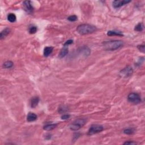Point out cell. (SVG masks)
<instances>
[{
    "label": "cell",
    "mask_w": 145,
    "mask_h": 145,
    "mask_svg": "<svg viewBox=\"0 0 145 145\" xmlns=\"http://www.w3.org/2000/svg\"><path fill=\"white\" fill-rule=\"evenodd\" d=\"M23 6L24 10L26 11L27 13L31 14L33 12L34 7L32 6L31 2L30 1H26L23 2Z\"/></svg>",
    "instance_id": "cell-7"
},
{
    "label": "cell",
    "mask_w": 145,
    "mask_h": 145,
    "mask_svg": "<svg viewBox=\"0 0 145 145\" xmlns=\"http://www.w3.org/2000/svg\"><path fill=\"white\" fill-rule=\"evenodd\" d=\"M37 27H36L35 26H31L30 27H29V29H28L29 33L31 34H35L36 32H37Z\"/></svg>",
    "instance_id": "cell-20"
},
{
    "label": "cell",
    "mask_w": 145,
    "mask_h": 145,
    "mask_svg": "<svg viewBox=\"0 0 145 145\" xmlns=\"http://www.w3.org/2000/svg\"><path fill=\"white\" fill-rule=\"evenodd\" d=\"M39 97H32L31 100V107L32 108H35L36 106H37L38 103L39 102Z\"/></svg>",
    "instance_id": "cell-11"
},
{
    "label": "cell",
    "mask_w": 145,
    "mask_h": 145,
    "mask_svg": "<svg viewBox=\"0 0 145 145\" xmlns=\"http://www.w3.org/2000/svg\"><path fill=\"white\" fill-rule=\"evenodd\" d=\"M78 18L76 15H71L68 18V20L70 22H75L77 20Z\"/></svg>",
    "instance_id": "cell-22"
},
{
    "label": "cell",
    "mask_w": 145,
    "mask_h": 145,
    "mask_svg": "<svg viewBox=\"0 0 145 145\" xmlns=\"http://www.w3.org/2000/svg\"><path fill=\"white\" fill-rule=\"evenodd\" d=\"M124 145H135L137 144V143L135 142H133V141H127V142H125Z\"/></svg>",
    "instance_id": "cell-27"
},
{
    "label": "cell",
    "mask_w": 145,
    "mask_h": 145,
    "mask_svg": "<svg viewBox=\"0 0 145 145\" xmlns=\"http://www.w3.org/2000/svg\"><path fill=\"white\" fill-rule=\"evenodd\" d=\"M103 44L107 50H115L121 48L124 45V42L121 40H110L103 42Z\"/></svg>",
    "instance_id": "cell-1"
},
{
    "label": "cell",
    "mask_w": 145,
    "mask_h": 145,
    "mask_svg": "<svg viewBox=\"0 0 145 145\" xmlns=\"http://www.w3.org/2000/svg\"><path fill=\"white\" fill-rule=\"evenodd\" d=\"M12 66H13V62L11 61H7L3 64V67L5 69L11 68Z\"/></svg>",
    "instance_id": "cell-18"
},
{
    "label": "cell",
    "mask_w": 145,
    "mask_h": 145,
    "mask_svg": "<svg viewBox=\"0 0 145 145\" xmlns=\"http://www.w3.org/2000/svg\"><path fill=\"white\" fill-rule=\"evenodd\" d=\"M68 52H69L68 48H66V47H65V48H62L60 51V52L59 57L60 58V59H62V58L65 57V56L68 54Z\"/></svg>",
    "instance_id": "cell-15"
},
{
    "label": "cell",
    "mask_w": 145,
    "mask_h": 145,
    "mask_svg": "<svg viewBox=\"0 0 145 145\" xmlns=\"http://www.w3.org/2000/svg\"><path fill=\"white\" fill-rule=\"evenodd\" d=\"M103 129H104V128H103L102 125H92L88 130V135H91L99 133L100 132H102Z\"/></svg>",
    "instance_id": "cell-5"
},
{
    "label": "cell",
    "mask_w": 145,
    "mask_h": 145,
    "mask_svg": "<svg viewBox=\"0 0 145 145\" xmlns=\"http://www.w3.org/2000/svg\"><path fill=\"white\" fill-rule=\"evenodd\" d=\"M10 29L9 28H6L2 31L1 34H0V39H1V40H2L5 37H6L10 34Z\"/></svg>",
    "instance_id": "cell-12"
},
{
    "label": "cell",
    "mask_w": 145,
    "mask_h": 145,
    "mask_svg": "<svg viewBox=\"0 0 145 145\" xmlns=\"http://www.w3.org/2000/svg\"><path fill=\"white\" fill-rule=\"evenodd\" d=\"M133 70L132 67L126 66L120 72V75L122 77L128 78L133 74Z\"/></svg>",
    "instance_id": "cell-6"
},
{
    "label": "cell",
    "mask_w": 145,
    "mask_h": 145,
    "mask_svg": "<svg viewBox=\"0 0 145 145\" xmlns=\"http://www.w3.org/2000/svg\"><path fill=\"white\" fill-rule=\"evenodd\" d=\"M72 43H73V40H67L66 42L65 43V44H63V46L66 47L68 46V45L72 44Z\"/></svg>",
    "instance_id": "cell-25"
},
{
    "label": "cell",
    "mask_w": 145,
    "mask_h": 145,
    "mask_svg": "<svg viewBox=\"0 0 145 145\" xmlns=\"http://www.w3.org/2000/svg\"><path fill=\"white\" fill-rule=\"evenodd\" d=\"M70 117V115H63L62 117H61V119L62 120H68L69 119Z\"/></svg>",
    "instance_id": "cell-26"
},
{
    "label": "cell",
    "mask_w": 145,
    "mask_h": 145,
    "mask_svg": "<svg viewBox=\"0 0 145 145\" xmlns=\"http://www.w3.org/2000/svg\"><path fill=\"white\" fill-rule=\"evenodd\" d=\"M37 119V115L35 114L34 113H31V112H30L28 114L27 117V120L28 122H33V121H35Z\"/></svg>",
    "instance_id": "cell-10"
},
{
    "label": "cell",
    "mask_w": 145,
    "mask_h": 145,
    "mask_svg": "<svg viewBox=\"0 0 145 145\" xmlns=\"http://www.w3.org/2000/svg\"><path fill=\"white\" fill-rule=\"evenodd\" d=\"M144 24H143L142 23H139L135 27L134 30L138 32H141L144 30Z\"/></svg>",
    "instance_id": "cell-19"
},
{
    "label": "cell",
    "mask_w": 145,
    "mask_h": 145,
    "mask_svg": "<svg viewBox=\"0 0 145 145\" xmlns=\"http://www.w3.org/2000/svg\"><path fill=\"white\" fill-rule=\"evenodd\" d=\"M97 30V27L89 24H82L79 25L77 28L78 33L81 35L92 34Z\"/></svg>",
    "instance_id": "cell-2"
},
{
    "label": "cell",
    "mask_w": 145,
    "mask_h": 145,
    "mask_svg": "<svg viewBox=\"0 0 145 145\" xmlns=\"http://www.w3.org/2000/svg\"><path fill=\"white\" fill-rule=\"evenodd\" d=\"M57 124H47L46 125L44 126L43 127V129L45 130H47V131H49V130H52L54 129V128L57 126Z\"/></svg>",
    "instance_id": "cell-16"
},
{
    "label": "cell",
    "mask_w": 145,
    "mask_h": 145,
    "mask_svg": "<svg viewBox=\"0 0 145 145\" xmlns=\"http://www.w3.org/2000/svg\"><path fill=\"white\" fill-rule=\"evenodd\" d=\"M16 19H17V17H16V16L14 14L10 13L8 15V20L11 23L15 22L16 21Z\"/></svg>",
    "instance_id": "cell-17"
},
{
    "label": "cell",
    "mask_w": 145,
    "mask_h": 145,
    "mask_svg": "<svg viewBox=\"0 0 145 145\" xmlns=\"http://www.w3.org/2000/svg\"><path fill=\"white\" fill-rule=\"evenodd\" d=\"M68 110V108H67L66 107L62 106L59 109V112L61 113H65V112H66Z\"/></svg>",
    "instance_id": "cell-23"
},
{
    "label": "cell",
    "mask_w": 145,
    "mask_h": 145,
    "mask_svg": "<svg viewBox=\"0 0 145 145\" xmlns=\"http://www.w3.org/2000/svg\"><path fill=\"white\" fill-rule=\"evenodd\" d=\"M134 132V131L132 129H126L124 130V133L126 134H132Z\"/></svg>",
    "instance_id": "cell-21"
},
{
    "label": "cell",
    "mask_w": 145,
    "mask_h": 145,
    "mask_svg": "<svg viewBox=\"0 0 145 145\" xmlns=\"http://www.w3.org/2000/svg\"><path fill=\"white\" fill-rule=\"evenodd\" d=\"M137 48L141 52L145 53V45H138L137 46Z\"/></svg>",
    "instance_id": "cell-24"
},
{
    "label": "cell",
    "mask_w": 145,
    "mask_h": 145,
    "mask_svg": "<svg viewBox=\"0 0 145 145\" xmlns=\"http://www.w3.org/2000/svg\"><path fill=\"white\" fill-rule=\"evenodd\" d=\"M130 2H131V1H127V0H123V1L117 0V1L113 2V6L115 9H118L128 4V3H130Z\"/></svg>",
    "instance_id": "cell-8"
},
{
    "label": "cell",
    "mask_w": 145,
    "mask_h": 145,
    "mask_svg": "<svg viewBox=\"0 0 145 145\" xmlns=\"http://www.w3.org/2000/svg\"><path fill=\"white\" fill-rule=\"evenodd\" d=\"M108 36H123L124 35L121 33L120 31H108L107 32Z\"/></svg>",
    "instance_id": "cell-14"
},
{
    "label": "cell",
    "mask_w": 145,
    "mask_h": 145,
    "mask_svg": "<svg viewBox=\"0 0 145 145\" xmlns=\"http://www.w3.org/2000/svg\"><path fill=\"white\" fill-rule=\"evenodd\" d=\"M78 52L80 54L85 56V57H87L90 54L91 50L87 46H83L79 48Z\"/></svg>",
    "instance_id": "cell-9"
},
{
    "label": "cell",
    "mask_w": 145,
    "mask_h": 145,
    "mask_svg": "<svg viewBox=\"0 0 145 145\" xmlns=\"http://www.w3.org/2000/svg\"><path fill=\"white\" fill-rule=\"evenodd\" d=\"M86 119H78L70 125V129L73 131H77L82 128L86 124Z\"/></svg>",
    "instance_id": "cell-3"
},
{
    "label": "cell",
    "mask_w": 145,
    "mask_h": 145,
    "mask_svg": "<svg viewBox=\"0 0 145 145\" xmlns=\"http://www.w3.org/2000/svg\"><path fill=\"white\" fill-rule=\"evenodd\" d=\"M53 50V48L52 47H47L44 48V52H43V54H44V56L45 57H48L50 55V54L52 53Z\"/></svg>",
    "instance_id": "cell-13"
},
{
    "label": "cell",
    "mask_w": 145,
    "mask_h": 145,
    "mask_svg": "<svg viewBox=\"0 0 145 145\" xmlns=\"http://www.w3.org/2000/svg\"><path fill=\"white\" fill-rule=\"evenodd\" d=\"M128 100L129 102L133 103V104H139L141 101V98L138 94L134 92H132L128 95Z\"/></svg>",
    "instance_id": "cell-4"
}]
</instances>
